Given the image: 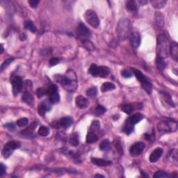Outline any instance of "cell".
Here are the masks:
<instances>
[{
  "label": "cell",
  "mask_w": 178,
  "mask_h": 178,
  "mask_svg": "<svg viewBox=\"0 0 178 178\" xmlns=\"http://www.w3.org/2000/svg\"><path fill=\"white\" fill-rule=\"evenodd\" d=\"M21 147V143L16 141H11L4 145L3 148V154L4 158H8L13 153L14 150L18 149Z\"/></svg>",
  "instance_id": "obj_11"
},
{
  "label": "cell",
  "mask_w": 178,
  "mask_h": 178,
  "mask_svg": "<svg viewBox=\"0 0 178 178\" xmlns=\"http://www.w3.org/2000/svg\"><path fill=\"white\" fill-rule=\"evenodd\" d=\"M138 2H139L140 4H142L143 5V4H146L147 3V1H139Z\"/></svg>",
  "instance_id": "obj_50"
},
{
  "label": "cell",
  "mask_w": 178,
  "mask_h": 178,
  "mask_svg": "<svg viewBox=\"0 0 178 178\" xmlns=\"http://www.w3.org/2000/svg\"><path fill=\"white\" fill-rule=\"evenodd\" d=\"M166 3H167V2L166 0H151L150 1V4H152V6L154 8L157 9H161L163 8Z\"/></svg>",
  "instance_id": "obj_26"
},
{
  "label": "cell",
  "mask_w": 178,
  "mask_h": 178,
  "mask_svg": "<svg viewBox=\"0 0 178 178\" xmlns=\"http://www.w3.org/2000/svg\"><path fill=\"white\" fill-rule=\"evenodd\" d=\"M50 128L47 126H41L38 131V134L43 137H45L49 135Z\"/></svg>",
  "instance_id": "obj_35"
},
{
  "label": "cell",
  "mask_w": 178,
  "mask_h": 178,
  "mask_svg": "<svg viewBox=\"0 0 178 178\" xmlns=\"http://www.w3.org/2000/svg\"><path fill=\"white\" fill-rule=\"evenodd\" d=\"M73 123V119L71 117H63L59 121L53 122L52 125L55 129H66L70 128Z\"/></svg>",
  "instance_id": "obj_12"
},
{
  "label": "cell",
  "mask_w": 178,
  "mask_h": 178,
  "mask_svg": "<svg viewBox=\"0 0 178 178\" xmlns=\"http://www.w3.org/2000/svg\"><path fill=\"white\" fill-rule=\"evenodd\" d=\"M95 177H104L105 176L104 175H99V174H97L95 175Z\"/></svg>",
  "instance_id": "obj_51"
},
{
  "label": "cell",
  "mask_w": 178,
  "mask_h": 178,
  "mask_svg": "<svg viewBox=\"0 0 178 178\" xmlns=\"http://www.w3.org/2000/svg\"><path fill=\"white\" fill-rule=\"evenodd\" d=\"M24 29L29 30L32 33H36L37 31L36 25L31 20H28V21H26L24 22Z\"/></svg>",
  "instance_id": "obj_31"
},
{
  "label": "cell",
  "mask_w": 178,
  "mask_h": 178,
  "mask_svg": "<svg viewBox=\"0 0 178 178\" xmlns=\"http://www.w3.org/2000/svg\"><path fill=\"white\" fill-rule=\"evenodd\" d=\"M144 118V115L140 114V113H136L128 118L125 122V124L122 127V131L126 134L127 135H129L132 131L134 130V126L138 122L141 121Z\"/></svg>",
  "instance_id": "obj_4"
},
{
  "label": "cell",
  "mask_w": 178,
  "mask_h": 178,
  "mask_svg": "<svg viewBox=\"0 0 178 178\" xmlns=\"http://www.w3.org/2000/svg\"><path fill=\"white\" fill-rule=\"evenodd\" d=\"M155 22L157 26L159 27H162L164 24V19L163 16L161 13L157 12L155 13Z\"/></svg>",
  "instance_id": "obj_33"
},
{
  "label": "cell",
  "mask_w": 178,
  "mask_h": 178,
  "mask_svg": "<svg viewBox=\"0 0 178 178\" xmlns=\"http://www.w3.org/2000/svg\"><path fill=\"white\" fill-rule=\"evenodd\" d=\"M131 70H132L137 80L141 82V84L143 89L149 95L151 94L152 91V84L151 82H150V80L143 75L141 73V71L133 68H131Z\"/></svg>",
  "instance_id": "obj_5"
},
{
  "label": "cell",
  "mask_w": 178,
  "mask_h": 178,
  "mask_svg": "<svg viewBox=\"0 0 178 178\" xmlns=\"http://www.w3.org/2000/svg\"><path fill=\"white\" fill-rule=\"evenodd\" d=\"M170 43L168 38L163 34H161L157 40V55L159 57L166 59L169 54Z\"/></svg>",
  "instance_id": "obj_3"
},
{
  "label": "cell",
  "mask_w": 178,
  "mask_h": 178,
  "mask_svg": "<svg viewBox=\"0 0 178 178\" xmlns=\"http://www.w3.org/2000/svg\"><path fill=\"white\" fill-rule=\"evenodd\" d=\"M91 162L93 163L95 165L100 166V167H104V166H110L112 162L111 161L105 160V159H100V158H92L91 159Z\"/></svg>",
  "instance_id": "obj_21"
},
{
  "label": "cell",
  "mask_w": 178,
  "mask_h": 178,
  "mask_svg": "<svg viewBox=\"0 0 178 178\" xmlns=\"http://www.w3.org/2000/svg\"><path fill=\"white\" fill-rule=\"evenodd\" d=\"M47 95L49 96V102L51 104H57L59 102L60 95L58 91V87L56 85L51 84L47 88Z\"/></svg>",
  "instance_id": "obj_9"
},
{
  "label": "cell",
  "mask_w": 178,
  "mask_h": 178,
  "mask_svg": "<svg viewBox=\"0 0 178 178\" xmlns=\"http://www.w3.org/2000/svg\"><path fill=\"white\" fill-rule=\"evenodd\" d=\"M54 78L57 82L59 83L62 87L68 92H74L78 87V81L76 73L73 70H68L66 75H54Z\"/></svg>",
  "instance_id": "obj_1"
},
{
  "label": "cell",
  "mask_w": 178,
  "mask_h": 178,
  "mask_svg": "<svg viewBox=\"0 0 178 178\" xmlns=\"http://www.w3.org/2000/svg\"><path fill=\"white\" fill-rule=\"evenodd\" d=\"M14 59H15V58L12 57V58H9L8 59L6 60V61H4V63H2V66H1V72H2V71H3L4 70V69H6V68H7V67L9 66V65H10L11 63H12V62L13 61H14Z\"/></svg>",
  "instance_id": "obj_42"
},
{
  "label": "cell",
  "mask_w": 178,
  "mask_h": 178,
  "mask_svg": "<svg viewBox=\"0 0 178 178\" xmlns=\"http://www.w3.org/2000/svg\"><path fill=\"white\" fill-rule=\"evenodd\" d=\"M156 66L159 70L163 71L166 67V64L163 61V59L157 57L156 59Z\"/></svg>",
  "instance_id": "obj_32"
},
{
  "label": "cell",
  "mask_w": 178,
  "mask_h": 178,
  "mask_svg": "<svg viewBox=\"0 0 178 178\" xmlns=\"http://www.w3.org/2000/svg\"><path fill=\"white\" fill-rule=\"evenodd\" d=\"M160 95H161V100L163 101L166 105L170 106L171 107H175V104L173 102L171 98L170 95L168 94L166 92H160Z\"/></svg>",
  "instance_id": "obj_18"
},
{
  "label": "cell",
  "mask_w": 178,
  "mask_h": 178,
  "mask_svg": "<svg viewBox=\"0 0 178 178\" xmlns=\"http://www.w3.org/2000/svg\"><path fill=\"white\" fill-rule=\"evenodd\" d=\"M84 16L86 21L87 22L88 24L95 29L98 28L100 25V21H99L98 15L93 10L89 9V10L86 11Z\"/></svg>",
  "instance_id": "obj_10"
},
{
  "label": "cell",
  "mask_w": 178,
  "mask_h": 178,
  "mask_svg": "<svg viewBox=\"0 0 178 178\" xmlns=\"http://www.w3.org/2000/svg\"><path fill=\"white\" fill-rule=\"evenodd\" d=\"M177 122L173 121H164L159 122L157 125V129L159 132H175L177 129Z\"/></svg>",
  "instance_id": "obj_7"
},
{
  "label": "cell",
  "mask_w": 178,
  "mask_h": 178,
  "mask_svg": "<svg viewBox=\"0 0 178 178\" xmlns=\"http://www.w3.org/2000/svg\"><path fill=\"white\" fill-rule=\"evenodd\" d=\"M169 53L175 61H177L178 58V46L176 42H173L170 44Z\"/></svg>",
  "instance_id": "obj_19"
},
{
  "label": "cell",
  "mask_w": 178,
  "mask_h": 178,
  "mask_svg": "<svg viewBox=\"0 0 178 178\" xmlns=\"http://www.w3.org/2000/svg\"><path fill=\"white\" fill-rule=\"evenodd\" d=\"M83 46L88 51H93L95 50V47L93 44L89 40H85L83 42Z\"/></svg>",
  "instance_id": "obj_38"
},
{
  "label": "cell",
  "mask_w": 178,
  "mask_h": 178,
  "mask_svg": "<svg viewBox=\"0 0 178 178\" xmlns=\"http://www.w3.org/2000/svg\"><path fill=\"white\" fill-rule=\"evenodd\" d=\"M69 141H70V143L71 145L73 146H77L79 145V134L77 132H75L73 134H72L70 136V139H69Z\"/></svg>",
  "instance_id": "obj_30"
},
{
  "label": "cell",
  "mask_w": 178,
  "mask_h": 178,
  "mask_svg": "<svg viewBox=\"0 0 178 178\" xmlns=\"http://www.w3.org/2000/svg\"><path fill=\"white\" fill-rule=\"evenodd\" d=\"M22 101L27 105H32L34 102V98L31 91H24L22 97Z\"/></svg>",
  "instance_id": "obj_20"
},
{
  "label": "cell",
  "mask_w": 178,
  "mask_h": 178,
  "mask_svg": "<svg viewBox=\"0 0 178 178\" xmlns=\"http://www.w3.org/2000/svg\"><path fill=\"white\" fill-rule=\"evenodd\" d=\"M170 175L168 173L164 172V171L159 170L154 173L153 177L154 178H161V177H170Z\"/></svg>",
  "instance_id": "obj_39"
},
{
  "label": "cell",
  "mask_w": 178,
  "mask_h": 178,
  "mask_svg": "<svg viewBox=\"0 0 178 178\" xmlns=\"http://www.w3.org/2000/svg\"><path fill=\"white\" fill-rule=\"evenodd\" d=\"M75 104L78 108H82V109L87 108L89 106V102L88 99L82 95H79L76 98Z\"/></svg>",
  "instance_id": "obj_17"
},
{
  "label": "cell",
  "mask_w": 178,
  "mask_h": 178,
  "mask_svg": "<svg viewBox=\"0 0 178 178\" xmlns=\"http://www.w3.org/2000/svg\"><path fill=\"white\" fill-rule=\"evenodd\" d=\"M115 89V86L112 82H105L101 86V91L103 93L112 91Z\"/></svg>",
  "instance_id": "obj_28"
},
{
  "label": "cell",
  "mask_w": 178,
  "mask_h": 178,
  "mask_svg": "<svg viewBox=\"0 0 178 178\" xmlns=\"http://www.w3.org/2000/svg\"><path fill=\"white\" fill-rule=\"evenodd\" d=\"M145 145L143 142H136L131 145L129 149V154L131 157H138L141 154Z\"/></svg>",
  "instance_id": "obj_13"
},
{
  "label": "cell",
  "mask_w": 178,
  "mask_h": 178,
  "mask_svg": "<svg viewBox=\"0 0 178 178\" xmlns=\"http://www.w3.org/2000/svg\"><path fill=\"white\" fill-rule=\"evenodd\" d=\"M1 47H2V50H1V53H2L4 52V47H3V45L1 44Z\"/></svg>",
  "instance_id": "obj_52"
},
{
  "label": "cell",
  "mask_w": 178,
  "mask_h": 178,
  "mask_svg": "<svg viewBox=\"0 0 178 178\" xmlns=\"http://www.w3.org/2000/svg\"><path fill=\"white\" fill-rule=\"evenodd\" d=\"M110 73V69L107 66H98L96 64H92L89 70V73L92 76L101 78L107 77Z\"/></svg>",
  "instance_id": "obj_6"
},
{
  "label": "cell",
  "mask_w": 178,
  "mask_h": 178,
  "mask_svg": "<svg viewBox=\"0 0 178 178\" xmlns=\"http://www.w3.org/2000/svg\"><path fill=\"white\" fill-rule=\"evenodd\" d=\"M28 3L29 4L30 6L33 8H36L38 7V4L40 3V2L37 1V0H31V1H29Z\"/></svg>",
  "instance_id": "obj_44"
},
{
  "label": "cell",
  "mask_w": 178,
  "mask_h": 178,
  "mask_svg": "<svg viewBox=\"0 0 178 178\" xmlns=\"http://www.w3.org/2000/svg\"><path fill=\"white\" fill-rule=\"evenodd\" d=\"M50 109V107H49V106L46 105L45 102H41L40 105H38V113L39 115H41V116H44V115H45L46 112H48Z\"/></svg>",
  "instance_id": "obj_25"
},
{
  "label": "cell",
  "mask_w": 178,
  "mask_h": 178,
  "mask_svg": "<svg viewBox=\"0 0 178 178\" xmlns=\"http://www.w3.org/2000/svg\"><path fill=\"white\" fill-rule=\"evenodd\" d=\"M20 40H24L25 39L27 38V37H26V36L24 35V33H22L21 35L20 36Z\"/></svg>",
  "instance_id": "obj_49"
},
{
  "label": "cell",
  "mask_w": 178,
  "mask_h": 178,
  "mask_svg": "<svg viewBox=\"0 0 178 178\" xmlns=\"http://www.w3.org/2000/svg\"><path fill=\"white\" fill-rule=\"evenodd\" d=\"M117 35L119 40L123 41L129 38L131 34V24L128 18H121L118 22Z\"/></svg>",
  "instance_id": "obj_2"
},
{
  "label": "cell",
  "mask_w": 178,
  "mask_h": 178,
  "mask_svg": "<svg viewBox=\"0 0 178 178\" xmlns=\"http://www.w3.org/2000/svg\"><path fill=\"white\" fill-rule=\"evenodd\" d=\"M77 32L79 35L82 37H84V38H89L91 36V31H90L89 29L82 22H80L79 24H78V27L77 28Z\"/></svg>",
  "instance_id": "obj_15"
},
{
  "label": "cell",
  "mask_w": 178,
  "mask_h": 178,
  "mask_svg": "<svg viewBox=\"0 0 178 178\" xmlns=\"http://www.w3.org/2000/svg\"><path fill=\"white\" fill-rule=\"evenodd\" d=\"M126 7L129 12H130L131 13H137V11H138L137 5H136V2L134 1V0H131V1L127 2Z\"/></svg>",
  "instance_id": "obj_22"
},
{
  "label": "cell",
  "mask_w": 178,
  "mask_h": 178,
  "mask_svg": "<svg viewBox=\"0 0 178 178\" xmlns=\"http://www.w3.org/2000/svg\"><path fill=\"white\" fill-rule=\"evenodd\" d=\"M1 172H0V177H3L4 175L6 173V166H4L3 163H1Z\"/></svg>",
  "instance_id": "obj_48"
},
{
  "label": "cell",
  "mask_w": 178,
  "mask_h": 178,
  "mask_svg": "<svg viewBox=\"0 0 178 178\" xmlns=\"http://www.w3.org/2000/svg\"><path fill=\"white\" fill-rule=\"evenodd\" d=\"M36 95L38 98H41L43 96L47 95V89L43 87L38 88L36 90Z\"/></svg>",
  "instance_id": "obj_37"
},
{
  "label": "cell",
  "mask_w": 178,
  "mask_h": 178,
  "mask_svg": "<svg viewBox=\"0 0 178 178\" xmlns=\"http://www.w3.org/2000/svg\"><path fill=\"white\" fill-rule=\"evenodd\" d=\"M129 41H130L131 45L134 48H138L141 45V37L139 32L134 31L131 32L130 36H129Z\"/></svg>",
  "instance_id": "obj_14"
},
{
  "label": "cell",
  "mask_w": 178,
  "mask_h": 178,
  "mask_svg": "<svg viewBox=\"0 0 178 178\" xmlns=\"http://www.w3.org/2000/svg\"><path fill=\"white\" fill-rule=\"evenodd\" d=\"M37 125H38V122H33L31 123V125H30V126L29 127V128H27V129H24V131H22V133L23 134H25V135L32 134V133H33L34 130H35V129H36Z\"/></svg>",
  "instance_id": "obj_29"
},
{
  "label": "cell",
  "mask_w": 178,
  "mask_h": 178,
  "mask_svg": "<svg viewBox=\"0 0 178 178\" xmlns=\"http://www.w3.org/2000/svg\"><path fill=\"white\" fill-rule=\"evenodd\" d=\"M100 129V122L99 121H93L92 122V123L91 125L89 128V131L91 132H93L97 134V132H98Z\"/></svg>",
  "instance_id": "obj_27"
},
{
  "label": "cell",
  "mask_w": 178,
  "mask_h": 178,
  "mask_svg": "<svg viewBox=\"0 0 178 178\" xmlns=\"http://www.w3.org/2000/svg\"><path fill=\"white\" fill-rule=\"evenodd\" d=\"M29 123V119L27 118H20L16 122V125L18 127H20V128H22V127L26 126Z\"/></svg>",
  "instance_id": "obj_40"
},
{
  "label": "cell",
  "mask_w": 178,
  "mask_h": 178,
  "mask_svg": "<svg viewBox=\"0 0 178 178\" xmlns=\"http://www.w3.org/2000/svg\"><path fill=\"white\" fill-rule=\"evenodd\" d=\"M4 128H6V129H8V130L10 131H13L15 129V125L13 122H9V123H6L5 125H4Z\"/></svg>",
  "instance_id": "obj_45"
},
{
  "label": "cell",
  "mask_w": 178,
  "mask_h": 178,
  "mask_svg": "<svg viewBox=\"0 0 178 178\" xmlns=\"http://www.w3.org/2000/svg\"><path fill=\"white\" fill-rule=\"evenodd\" d=\"M170 157L171 159H172L173 160V162H174L177 164V150L176 149H174L172 150V152H171V154H170Z\"/></svg>",
  "instance_id": "obj_43"
},
{
  "label": "cell",
  "mask_w": 178,
  "mask_h": 178,
  "mask_svg": "<svg viewBox=\"0 0 178 178\" xmlns=\"http://www.w3.org/2000/svg\"><path fill=\"white\" fill-rule=\"evenodd\" d=\"M99 148L102 151H107L111 148V143L108 139L102 141L99 145Z\"/></svg>",
  "instance_id": "obj_34"
},
{
  "label": "cell",
  "mask_w": 178,
  "mask_h": 178,
  "mask_svg": "<svg viewBox=\"0 0 178 178\" xmlns=\"http://www.w3.org/2000/svg\"><path fill=\"white\" fill-rule=\"evenodd\" d=\"M163 153V150L162 148L160 147H157L155 150H154V151L150 154L149 160L151 163H155L159 159L161 158V157L162 156Z\"/></svg>",
  "instance_id": "obj_16"
},
{
  "label": "cell",
  "mask_w": 178,
  "mask_h": 178,
  "mask_svg": "<svg viewBox=\"0 0 178 178\" xmlns=\"http://www.w3.org/2000/svg\"><path fill=\"white\" fill-rule=\"evenodd\" d=\"M59 59H58V58L54 57V58H52V59L50 60V64L51 66H55V65H57L58 63H59Z\"/></svg>",
  "instance_id": "obj_47"
},
{
  "label": "cell",
  "mask_w": 178,
  "mask_h": 178,
  "mask_svg": "<svg viewBox=\"0 0 178 178\" xmlns=\"http://www.w3.org/2000/svg\"><path fill=\"white\" fill-rule=\"evenodd\" d=\"M106 112H107V108L100 105H98V106H97L95 108V109L94 111L95 115H98V116L101 115H103Z\"/></svg>",
  "instance_id": "obj_36"
},
{
  "label": "cell",
  "mask_w": 178,
  "mask_h": 178,
  "mask_svg": "<svg viewBox=\"0 0 178 178\" xmlns=\"http://www.w3.org/2000/svg\"><path fill=\"white\" fill-rule=\"evenodd\" d=\"M136 107L134 104H126L121 106V110L127 114H130L136 109Z\"/></svg>",
  "instance_id": "obj_23"
},
{
  "label": "cell",
  "mask_w": 178,
  "mask_h": 178,
  "mask_svg": "<svg viewBox=\"0 0 178 178\" xmlns=\"http://www.w3.org/2000/svg\"><path fill=\"white\" fill-rule=\"evenodd\" d=\"M98 94V89L97 87H92L91 89H88L86 91V95L89 97L93 98V97H95Z\"/></svg>",
  "instance_id": "obj_41"
},
{
  "label": "cell",
  "mask_w": 178,
  "mask_h": 178,
  "mask_svg": "<svg viewBox=\"0 0 178 178\" xmlns=\"http://www.w3.org/2000/svg\"><path fill=\"white\" fill-rule=\"evenodd\" d=\"M99 139L98 136L97 135V134L91 132V131H89V133L87 134L86 135V141L89 144H91V143H94L97 142Z\"/></svg>",
  "instance_id": "obj_24"
},
{
  "label": "cell",
  "mask_w": 178,
  "mask_h": 178,
  "mask_svg": "<svg viewBox=\"0 0 178 178\" xmlns=\"http://www.w3.org/2000/svg\"><path fill=\"white\" fill-rule=\"evenodd\" d=\"M121 75H122V77H125V78H129L132 76V75H131V73H130V72H129L128 70H122V73H121Z\"/></svg>",
  "instance_id": "obj_46"
},
{
  "label": "cell",
  "mask_w": 178,
  "mask_h": 178,
  "mask_svg": "<svg viewBox=\"0 0 178 178\" xmlns=\"http://www.w3.org/2000/svg\"><path fill=\"white\" fill-rule=\"evenodd\" d=\"M11 84L13 86V93L14 97L18 96L24 88V82L22 78L17 75H12L10 78Z\"/></svg>",
  "instance_id": "obj_8"
}]
</instances>
